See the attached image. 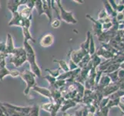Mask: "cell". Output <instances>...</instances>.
Masks as SVG:
<instances>
[{
    "instance_id": "680465c9",
    "label": "cell",
    "mask_w": 124,
    "mask_h": 116,
    "mask_svg": "<svg viewBox=\"0 0 124 116\" xmlns=\"http://www.w3.org/2000/svg\"><path fill=\"white\" fill-rule=\"evenodd\" d=\"M74 2H79L80 4H82V3L83 2V1H76V0H74Z\"/></svg>"
},
{
    "instance_id": "f1b7e54d",
    "label": "cell",
    "mask_w": 124,
    "mask_h": 116,
    "mask_svg": "<svg viewBox=\"0 0 124 116\" xmlns=\"http://www.w3.org/2000/svg\"><path fill=\"white\" fill-rule=\"evenodd\" d=\"M53 105H54V102H47V103H45V104H42L41 105L40 108L46 111H47V112H51V111H52L53 109Z\"/></svg>"
},
{
    "instance_id": "277c9868",
    "label": "cell",
    "mask_w": 124,
    "mask_h": 116,
    "mask_svg": "<svg viewBox=\"0 0 124 116\" xmlns=\"http://www.w3.org/2000/svg\"><path fill=\"white\" fill-rule=\"evenodd\" d=\"M86 54H88L84 50L79 48V50H71L69 53H68V56L70 57V60L73 61L75 63H76L78 65V63L80 62V61L82 60V58L85 56Z\"/></svg>"
},
{
    "instance_id": "74e56055",
    "label": "cell",
    "mask_w": 124,
    "mask_h": 116,
    "mask_svg": "<svg viewBox=\"0 0 124 116\" xmlns=\"http://www.w3.org/2000/svg\"><path fill=\"white\" fill-rule=\"evenodd\" d=\"M107 16H109L107 15V13H106V12L105 11V9H102V10L99 12V14H98V19H97V20H103V19H105Z\"/></svg>"
},
{
    "instance_id": "5bb4252c",
    "label": "cell",
    "mask_w": 124,
    "mask_h": 116,
    "mask_svg": "<svg viewBox=\"0 0 124 116\" xmlns=\"http://www.w3.org/2000/svg\"><path fill=\"white\" fill-rule=\"evenodd\" d=\"M16 48L14 46V42H13V39H12V36H11L10 33L7 34V39L6 41V51L5 53L7 54L8 55L12 54V51L14 50V49Z\"/></svg>"
},
{
    "instance_id": "c3c4849f",
    "label": "cell",
    "mask_w": 124,
    "mask_h": 116,
    "mask_svg": "<svg viewBox=\"0 0 124 116\" xmlns=\"http://www.w3.org/2000/svg\"><path fill=\"white\" fill-rule=\"evenodd\" d=\"M6 51V42H0V52L5 53Z\"/></svg>"
},
{
    "instance_id": "7402d4cb",
    "label": "cell",
    "mask_w": 124,
    "mask_h": 116,
    "mask_svg": "<svg viewBox=\"0 0 124 116\" xmlns=\"http://www.w3.org/2000/svg\"><path fill=\"white\" fill-rule=\"evenodd\" d=\"M90 61H91V56L88 54H86L85 56H84V57L82 58V60L80 61V62L78 63L79 68L82 69V68H83V67H85L86 65H88L89 63L90 62Z\"/></svg>"
},
{
    "instance_id": "7bdbcfd3",
    "label": "cell",
    "mask_w": 124,
    "mask_h": 116,
    "mask_svg": "<svg viewBox=\"0 0 124 116\" xmlns=\"http://www.w3.org/2000/svg\"><path fill=\"white\" fill-rule=\"evenodd\" d=\"M118 78L119 81L124 80V71L120 69V68L118 70Z\"/></svg>"
},
{
    "instance_id": "7dc6e473",
    "label": "cell",
    "mask_w": 124,
    "mask_h": 116,
    "mask_svg": "<svg viewBox=\"0 0 124 116\" xmlns=\"http://www.w3.org/2000/svg\"><path fill=\"white\" fill-rule=\"evenodd\" d=\"M123 11H124V6L121 5V4H118L116 12L117 13H119V12H123Z\"/></svg>"
},
{
    "instance_id": "6da1fadb",
    "label": "cell",
    "mask_w": 124,
    "mask_h": 116,
    "mask_svg": "<svg viewBox=\"0 0 124 116\" xmlns=\"http://www.w3.org/2000/svg\"><path fill=\"white\" fill-rule=\"evenodd\" d=\"M23 48L26 53V59L30 65L31 71L35 74L37 77H41L42 76V71L40 67L38 66L36 63V53L34 51L32 46L29 44V42H24L23 43Z\"/></svg>"
},
{
    "instance_id": "f907efd6",
    "label": "cell",
    "mask_w": 124,
    "mask_h": 116,
    "mask_svg": "<svg viewBox=\"0 0 124 116\" xmlns=\"http://www.w3.org/2000/svg\"><path fill=\"white\" fill-rule=\"evenodd\" d=\"M83 108L76 111L75 112V116H83Z\"/></svg>"
},
{
    "instance_id": "484cf974",
    "label": "cell",
    "mask_w": 124,
    "mask_h": 116,
    "mask_svg": "<svg viewBox=\"0 0 124 116\" xmlns=\"http://www.w3.org/2000/svg\"><path fill=\"white\" fill-rule=\"evenodd\" d=\"M123 95H124V91L121 89H119L116 92H114L110 96H109V99H117V98H121Z\"/></svg>"
},
{
    "instance_id": "836d02e7",
    "label": "cell",
    "mask_w": 124,
    "mask_h": 116,
    "mask_svg": "<svg viewBox=\"0 0 124 116\" xmlns=\"http://www.w3.org/2000/svg\"><path fill=\"white\" fill-rule=\"evenodd\" d=\"M43 78L47 80V81H48V82L49 83V87H54V85L55 84V81H56V80H57L56 78H55V77H52L49 74L45 76Z\"/></svg>"
},
{
    "instance_id": "44dd1931",
    "label": "cell",
    "mask_w": 124,
    "mask_h": 116,
    "mask_svg": "<svg viewBox=\"0 0 124 116\" xmlns=\"http://www.w3.org/2000/svg\"><path fill=\"white\" fill-rule=\"evenodd\" d=\"M102 63L101 61V57L97 56L96 54H94L93 55L91 56V63H92V67L94 69L96 68L100 65V63Z\"/></svg>"
},
{
    "instance_id": "cb8c5ba5",
    "label": "cell",
    "mask_w": 124,
    "mask_h": 116,
    "mask_svg": "<svg viewBox=\"0 0 124 116\" xmlns=\"http://www.w3.org/2000/svg\"><path fill=\"white\" fill-rule=\"evenodd\" d=\"M119 68H120V63H112L111 65H109L107 67V69L103 72V74H109V73L116 71L119 69Z\"/></svg>"
},
{
    "instance_id": "94428289",
    "label": "cell",
    "mask_w": 124,
    "mask_h": 116,
    "mask_svg": "<svg viewBox=\"0 0 124 116\" xmlns=\"http://www.w3.org/2000/svg\"><path fill=\"white\" fill-rule=\"evenodd\" d=\"M0 8H1V2H0Z\"/></svg>"
},
{
    "instance_id": "603a6c76",
    "label": "cell",
    "mask_w": 124,
    "mask_h": 116,
    "mask_svg": "<svg viewBox=\"0 0 124 116\" xmlns=\"http://www.w3.org/2000/svg\"><path fill=\"white\" fill-rule=\"evenodd\" d=\"M54 63H57L59 64V67L63 72H68L70 71L69 67H68V63L64 61V60H53Z\"/></svg>"
},
{
    "instance_id": "8fae6325",
    "label": "cell",
    "mask_w": 124,
    "mask_h": 116,
    "mask_svg": "<svg viewBox=\"0 0 124 116\" xmlns=\"http://www.w3.org/2000/svg\"><path fill=\"white\" fill-rule=\"evenodd\" d=\"M6 108L12 109L17 112L19 113H23V114H25V115H29V111H30L31 107H21V106H16V105H12L10 104H7V103H3L2 104Z\"/></svg>"
},
{
    "instance_id": "d590c367",
    "label": "cell",
    "mask_w": 124,
    "mask_h": 116,
    "mask_svg": "<svg viewBox=\"0 0 124 116\" xmlns=\"http://www.w3.org/2000/svg\"><path fill=\"white\" fill-rule=\"evenodd\" d=\"M116 56H115L114 54H111L110 52H109V51H107V50H104V52H103V54H102V56H101V57H102V58H105L106 60H111V59H113V58H114Z\"/></svg>"
},
{
    "instance_id": "681fc988",
    "label": "cell",
    "mask_w": 124,
    "mask_h": 116,
    "mask_svg": "<svg viewBox=\"0 0 124 116\" xmlns=\"http://www.w3.org/2000/svg\"><path fill=\"white\" fill-rule=\"evenodd\" d=\"M8 54L6 53H2V52H0V63H1L3 60H6V58L8 57Z\"/></svg>"
},
{
    "instance_id": "4dcf8cb0",
    "label": "cell",
    "mask_w": 124,
    "mask_h": 116,
    "mask_svg": "<svg viewBox=\"0 0 124 116\" xmlns=\"http://www.w3.org/2000/svg\"><path fill=\"white\" fill-rule=\"evenodd\" d=\"M108 77H109V79L111 80V83H116L119 80L118 78V71H114L112 73H109V74H107Z\"/></svg>"
},
{
    "instance_id": "d4e9b609",
    "label": "cell",
    "mask_w": 124,
    "mask_h": 116,
    "mask_svg": "<svg viewBox=\"0 0 124 116\" xmlns=\"http://www.w3.org/2000/svg\"><path fill=\"white\" fill-rule=\"evenodd\" d=\"M35 9H36L39 16L43 14V8H42V0H36V1H35Z\"/></svg>"
},
{
    "instance_id": "e575fe53",
    "label": "cell",
    "mask_w": 124,
    "mask_h": 116,
    "mask_svg": "<svg viewBox=\"0 0 124 116\" xmlns=\"http://www.w3.org/2000/svg\"><path fill=\"white\" fill-rule=\"evenodd\" d=\"M109 101V97H104V98H102V99L100 102L99 107H98V108L100 109V108H104V107H106V106H107V104H108Z\"/></svg>"
},
{
    "instance_id": "4316f807",
    "label": "cell",
    "mask_w": 124,
    "mask_h": 116,
    "mask_svg": "<svg viewBox=\"0 0 124 116\" xmlns=\"http://www.w3.org/2000/svg\"><path fill=\"white\" fill-rule=\"evenodd\" d=\"M12 56H25L26 55L25 50L23 47H18V48H15L14 50L12 53Z\"/></svg>"
},
{
    "instance_id": "816d5d0a",
    "label": "cell",
    "mask_w": 124,
    "mask_h": 116,
    "mask_svg": "<svg viewBox=\"0 0 124 116\" xmlns=\"http://www.w3.org/2000/svg\"><path fill=\"white\" fill-rule=\"evenodd\" d=\"M118 107L119 108V109H120V111H122V112L124 114V103H122V102H119V104L118 105Z\"/></svg>"
},
{
    "instance_id": "7a4b0ae2",
    "label": "cell",
    "mask_w": 124,
    "mask_h": 116,
    "mask_svg": "<svg viewBox=\"0 0 124 116\" xmlns=\"http://www.w3.org/2000/svg\"><path fill=\"white\" fill-rule=\"evenodd\" d=\"M20 77L25 83V84H26L25 89L24 90V94L28 95L29 91H30V90L32 89L34 86L36 85V76L31 71L25 70L23 73H21Z\"/></svg>"
},
{
    "instance_id": "6125c7cd",
    "label": "cell",
    "mask_w": 124,
    "mask_h": 116,
    "mask_svg": "<svg viewBox=\"0 0 124 116\" xmlns=\"http://www.w3.org/2000/svg\"><path fill=\"white\" fill-rule=\"evenodd\" d=\"M123 116H124V114H123Z\"/></svg>"
},
{
    "instance_id": "ab89813d",
    "label": "cell",
    "mask_w": 124,
    "mask_h": 116,
    "mask_svg": "<svg viewBox=\"0 0 124 116\" xmlns=\"http://www.w3.org/2000/svg\"><path fill=\"white\" fill-rule=\"evenodd\" d=\"M68 67H69V70L70 71H74V70L77 69V68H79L77 64L75 63L73 61H71V60H70L69 63H68Z\"/></svg>"
},
{
    "instance_id": "ba28073f",
    "label": "cell",
    "mask_w": 124,
    "mask_h": 116,
    "mask_svg": "<svg viewBox=\"0 0 124 116\" xmlns=\"http://www.w3.org/2000/svg\"><path fill=\"white\" fill-rule=\"evenodd\" d=\"M54 43V36L52 33H47L39 40V45L42 47H49Z\"/></svg>"
},
{
    "instance_id": "4fadbf2b",
    "label": "cell",
    "mask_w": 124,
    "mask_h": 116,
    "mask_svg": "<svg viewBox=\"0 0 124 116\" xmlns=\"http://www.w3.org/2000/svg\"><path fill=\"white\" fill-rule=\"evenodd\" d=\"M32 90L34 91H36L37 93H39L41 95L44 96L47 98H49L51 102H53V99H52V96H51V92L49 91V88H42V87H39V86H34L32 88Z\"/></svg>"
},
{
    "instance_id": "9a60e30c",
    "label": "cell",
    "mask_w": 124,
    "mask_h": 116,
    "mask_svg": "<svg viewBox=\"0 0 124 116\" xmlns=\"http://www.w3.org/2000/svg\"><path fill=\"white\" fill-rule=\"evenodd\" d=\"M6 60H3V61L0 63V80H3L4 77L6 76L12 75V71H9L8 68L6 67Z\"/></svg>"
},
{
    "instance_id": "bcb514c9",
    "label": "cell",
    "mask_w": 124,
    "mask_h": 116,
    "mask_svg": "<svg viewBox=\"0 0 124 116\" xmlns=\"http://www.w3.org/2000/svg\"><path fill=\"white\" fill-rule=\"evenodd\" d=\"M100 110L101 113L102 114V115H103V116H108L109 111V108H108L107 107H104V108H100Z\"/></svg>"
},
{
    "instance_id": "11a10c76",
    "label": "cell",
    "mask_w": 124,
    "mask_h": 116,
    "mask_svg": "<svg viewBox=\"0 0 124 116\" xmlns=\"http://www.w3.org/2000/svg\"><path fill=\"white\" fill-rule=\"evenodd\" d=\"M118 2H119V4H121V5L124 6V0H120V1H119Z\"/></svg>"
},
{
    "instance_id": "60d3db41",
    "label": "cell",
    "mask_w": 124,
    "mask_h": 116,
    "mask_svg": "<svg viewBox=\"0 0 124 116\" xmlns=\"http://www.w3.org/2000/svg\"><path fill=\"white\" fill-rule=\"evenodd\" d=\"M102 74H103V73H102V71H97L96 70V77H95V84H96V85H97L98 83H99V81H100V80L101 78Z\"/></svg>"
},
{
    "instance_id": "ee69618b",
    "label": "cell",
    "mask_w": 124,
    "mask_h": 116,
    "mask_svg": "<svg viewBox=\"0 0 124 116\" xmlns=\"http://www.w3.org/2000/svg\"><path fill=\"white\" fill-rule=\"evenodd\" d=\"M25 6L28 8L31 9H33L35 8V1H33V0H27V2L25 4Z\"/></svg>"
},
{
    "instance_id": "d6a6232c",
    "label": "cell",
    "mask_w": 124,
    "mask_h": 116,
    "mask_svg": "<svg viewBox=\"0 0 124 116\" xmlns=\"http://www.w3.org/2000/svg\"><path fill=\"white\" fill-rule=\"evenodd\" d=\"M46 71L47 72H49V75H51L52 77H55V78H57V77L59 76V74H61V70H60V68H58L57 70H49V69H46Z\"/></svg>"
},
{
    "instance_id": "1f68e13d",
    "label": "cell",
    "mask_w": 124,
    "mask_h": 116,
    "mask_svg": "<svg viewBox=\"0 0 124 116\" xmlns=\"http://www.w3.org/2000/svg\"><path fill=\"white\" fill-rule=\"evenodd\" d=\"M120 102V98H117V99H109L108 104H107V108H111L113 107H117Z\"/></svg>"
},
{
    "instance_id": "2e32d148",
    "label": "cell",
    "mask_w": 124,
    "mask_h": 116,
    "mask_svg": "<svg viewBox=\"0 0 124 116\" xmlns=\"http://www.w3.org/2000/svg\"><path fill=\"white\" fill-rule=\"evenodd\" d=\"M23 6L24 7L23 9H21L20 10H18V12L19 13V15L24 19H28L29 20H32V9L28 8L25 5H24Z\"/></svg>"
},
{
    "instance_id": "8d00e7d4",
    "label": "cell",
    "mask_w": 124,
    "mask_h": 116,
    "mask_svg": "<svg viewBox=\"0 0 124 116\" xmlns=\"http://www.w3.org/2000/svg\"><path fill=\"white\" fill-rule=\"evenodd\" d=\"M50 24H51V27H52L53 28H54V29H58L61 26L60 19H59L58 18L54 19H53L52 21H51Z\"/></svg>"
},
{
    "instance_id": "f6af8a7d",
    "label": "cell",
    "mask_w": 124,
    "mask_h": 116,
    "mask_svg": "<svg viewBox=\"0 0 124 116\" xmlns=\"http://www.w3.org/2000/svg\"><path fill=\"white\" fill-rule=\"evenodd\" d=\"M116 19L118 23L122 22V21L124 20V14L123 13V12H119V13H117V15L116 16Z\"/></svg>"
},
{
    "instance_id": "30bf717a",
    "label": "cell",
    "mask_w": 124,
    "mask_h": 116,
    "mask_svg": "<svg viewBox=\"0 0 124 116\" xmlns=\"http://www.w3.org/2000/svg\"><path fill=\"white\" fill-rule=\"evenodd\" d=\"M119 89V87L116 83H110L108 86H106L102 89V95L103 97H109Z\"/></svg>"
},
{
    "instance_id": "9f6ffc18",
    "label": "cell",
    "mask_w": 124,
    "mask_h": 116,
    "mask_svg": "<svg viewBox=\"0 0 124 116\" xmlns=\"http://www.w3.org/2000/svg\"><path fill=\"white\" fill-rule=\"evenodd\" d=\"M62 116H71L70 115L67 114L66 112H62Z\"/></svg>"
},
{
    "instance_id": "ac0fdd59",
    "label": "cell",
    "mask_w": 124,
    "mask_h": 116,
    "mask_svg": "<svg viewBox=\"0 0 124 116\" xmlns=\"http://www.w3.org/2000/svg\"><path fill=\"white\" fill-rule=\"evenodd\" d=\"M92 36V34L90 31H87L86 33V38H85V40L80 45V48L84 50L87 54H89V42H90V38Z\"/></svg>"
},
{
    "instance_id": "8992f818",
    "label": "cell",
    "mask_w": 124,
    "mask_h": 116,
    "mask_svg": "<svg viewBox=\"0 0 124 116\" xmlns=\"http://www.w3.org/2000/svg\"><path fill=\"white\" fill-rule=\"evenodd\" d=\"M25 19L23 18V17L19 15V12H16L15 13L12 14V17L10 19L9 23H8V26H9V27L16 26V27H23L25 25Z\"/></svg>"
},
{
    "instance_id": "f546056e",
    "label": "cell",
    "mask_w": 124,
    "mask_h": 116,
    "mask_svg": "<svg viewBox=\"0 0 124 116\" xmlns=\"http://www.w3.org/2000/svg\"><path fill=\"white\" fill-rule=\"evenodd\" d=\"M96 53V47H95V43H94L93 35L90 38V42H89V54L92 56Z\"/></svg>"
},
{
    "instance_id": "f35d334b",
    "label": "cell",
    "mask_w": 124,
    "mask_h": 116,
    "mask_svg": "<svg viewBox=\"0 0 124 116\" xmlns=\"http://www.w3.org/2000/svg\"><path fill=\"white\" fill-rule=\"evenodd\" d=\"M112 26H113L112 22H111V23H106L102 24V32H107V31H109V29H111V27H112Z\"/></svg>"
},
{
    "instance_id": "7c38bea8",
    "label": "cell",
    "mask_w": 124,
    "mask_h": 116,
    "mask_svg": "<svg viewBox=\"0 0 124 116\" xmlns=\"http://www.w3.org/2000/svg\"><path fill=\"white\" fill-rule=\"evenodd\" d=\"M27 61L26 55L25 56H12L10 59V63L14 64L16 67H19L23 65V63Z\"/></svg>"
},
{
    "instance_id": "52a82bcc",
    "label": "cell",
    "mask_w": 124,
    "mask_h": 116,
    "mask_svg": "<svg viewBox=\"0 0 124 116\" xmlns=\"http://www.w3.org/2000/svg\"><path fill=\"white\" fill-rule=\"evenodd\" d=\"M85 17H86L87 19H89V20L92 21V23H93V35H95V36H96L98 37L102 33V24L97 19H93L92 16H90L88 15V14L85 16Z\"/></svg>"
},
{
    "instance_id": "6f0895ef",
    "label": "cell",
    "mask_w": 124,
    "mask_h": 116,
    "mask_svg": "<svg viewBox=\"0 0 124 116\" xmlns=\"http://www.w3.org/2000/svg\"><path fill=\"white\" fill-rule=\"evenodd\" d=\"M120 102H122V103H124V95L120 98Z\"/></svg>"
},
{
    "instance_id": "d6986e66",
    "label": "cell",
    "mask_w": 124,
    "mask_h": 116,
    "mask_svg": "<svg viewBox=\"0 0 124 116\" xmlns=\"http://www.w3.org/2000/svg\"><path fill=\"white\" fill-rule=\"evenodd\" d=\"M111 83V80L109 79V77H108V75L106 74H102L101 78L99 81V83H98V86H100V88H103L106 86H108L109 84Z\"/></svg>"
},
{
    "instance_id": "9c48e42d",
    "label": "cell",
    "mask_w": 124,
    "mask_h": 116,
    "mask_svg": "<svg viewBox=\"0 0 124 116\" xmlns=\"http://www.w3.org/2000/svg\"><path fill=\"white\" fill-rule=\"evenodd\" d=\"M42 8H43V14H45L47 18L49 19V22L51 23L53 20V14H52V6H51L50 0H43L42 1Z\"/></svg>"
},
{
    "instance_id": "b9f144b4",
    "label": "cell",
    "mask_w": 124,
    "mask_h": 116,
    "mask_svg": "<svg viewBox=\"0 0 124 116\" xmlns=\"http://www.w3.org/2000/svg\"><path fill=\"white\" fill-rule=\"evenodd\" d=\"M118 2L117 1H115V0H109V5L111 6V7H112V9H113V11H116V7H117L118 4H119Z\"/></svg>"
},
{
    "instance_id": "5b68a950",
    "label": "cell",
    "mask_w": 124,
    "mask_h": 116,
    "mask_svg": "<svg viewBox=\"0 0 124 116\" xmlns=\"http://www.w3.org/2000/svg\"><path fill=\"white\" fill-rule=\"evenodd\" d=\"M27 2V0H8L7 2V8L9 10L12 14L18 12L19 8L21 6L25 5Z\"/></svg>"
},
{
    "instance_id": "91938a15",
    "label": "cell",
    "mask_w": 124,
    "mask_h": 116,
    "mask_svg": "<svg viewBox=\"0 0 124 116\" xmlns=\"http://www.w3.org/2000/svg\"><path fill=\"white\" fill-rule=\"evenodd\" d=\"M87 116H93V114H91V113H89Z\"/></svg>"
},
{
    "instance_id": "f5cc1de1",
    "label": "cell",
    "mask_w": 124,
    "mask_h": 116,
    "mask_svg": "<svg viewBox=\"0 0 124 116\" xmlns=\"http://www.w3.org/2000/svg\"><path fill=\"white\" fill-rule=\"evenodd\" d=\"M93 116H103V115H102V114L101 113L100 108H97V110L96 111V112L93 114Z\"/></svg>"
},
{
    "instance_id": "db71d44e",
    "label": "cell",
    "mask_w": 124,
    "mask_h": 116,
    "mask_svg": "<svg viewBox=\"0 0 124 116\" xmlns=\"http://www.w3.org/2000/svg\"><path fill=\"white\" fill-rule=\"evenodd\" d=\"M120 69H122V70L124 71V61L120 63Z\"/></svg>"
},
{
    "instance_id": "83f0119b",
    "label": "cell",
    "mask_w": 124,
    "mask_h": 116,
    "mask_svg": "<svg viewBox=\"0 0 124 116\" xmlns=\"http://www.w3.org/2000/svg\"><path fill=\"white\" fill-rule=\"evenodd\" d=\"M103 6H104V9L106 12V13L109 16H111L113 15V13L114 12L113 9L111 7V6L109 5V1H103Z\"/></svg>"
},
{
    "instance_id": "e0dca14e",
    "label": "cell",
    "mask_w": 124,
    "mask_h": 116,
    "mask_svg": "<svg viewBox=\"0 0 124 116\" xmlns=\"http://www.w3.org/2000/svg\"><path fill=\"white\" fill-rule=\"evenodd\" d=\"M76 105V103L72 99H64V101L62 103L60 111L62 112H66L67 109H70L72 107H75Z\"/></svg>"
},
{
    "instance_id": "ffe728a7",
    "label": "cell",
    "mask_w": 124,
    "mask_h": 116,
    "mask_svg": "<svg viewBox=\"0 0 124 116\" xmlns=\"http://www.w3.org/2000/svg\"><path fill=\"white\" fill-rule=\"evenodd\" d=\"M22 29H23V33L24 36V42H29V40H31L32 43L35 44L36 40L31 35L30 32H29V29L26 27H22Z\"/></svg>"
},
{
    "instance_id": "3957f363",
    "label": "cell",
    "mask_w": 124,
    "mask_h": 116,
    "mask_svg": "<svg viewBox=\"0 0 124 116\" xmlns=\"http://www.w3.org/2000/svg\"><path fill=\"white\" fill-rule=\"evenodd\" d=\"M56 5L58 6L59 11V17H60V20H63L64 22L70 24H76L78 22L74 17L73 12L70 11H66L62 6V3L60 0H56L55 1Z\"/></svg>"
}]
</instances>
